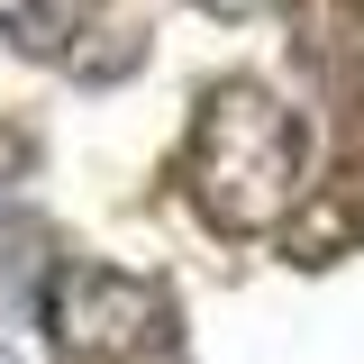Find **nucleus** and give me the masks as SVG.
Returning <instances> with one entry per match:
<instances>
[{"label":"nucleus","mask_w":364,"mask_h":364,"mask_svg":"<svg viewBox=\"0 0 364 364\" xmlns=\"http://www.w3.org/2000/svg\"><path fill=\"white\" fill-rule=\"evenodd\" d=\"M46 328L73 364H146L173 346V291L128 264H55L46 282Z\"/></svg>","instance_id":"obj_2"},{"label":"nucleus","mask_w":364,"mask_h":364,"mask_svg":"<svg viewBox=\"0 0 364 364\" xmlns=\"http://www.w3.org/2000/svg\"><path fill=\"white\" fill-rule=\"evenodd\" d=\"M82 18H91V0H0V37L37 64H73Z\"/></svg>","instance_id":"obj_4"},{"label":"nucleus","mask_w":364,"mask_h":364,"mask_svg":"<svg viewBox=\"0 0 364 364\" xmlns=\"http://www.w3.org/2000/svg\"><path fill=\"white\" fill-rule=\"evenodd\" d=\"M28 155H37V146H28V136L0 119V182H18V173H28Z\"/></svg>","instance_id":"obj_5"},{"label":"nucleus","mask_w":364,"mask_h":364,"mask_svg":"<svg viewBox=\"0 0 364 364\" xmlns=\"http://www.w3.org/2000/svg\"><path fill=\"white\" fill-rule=\"evenodd\" d=\"M310 191L301 173V119L255 82L200 91L191 136H182V200L219 237H264L291 219V200Z\"/></svg>","instance_id":"obj_1"},{"label":"nucleus","mask_w":364,"mask_h":364,"mask_svg":"<svg viewBox=\"0 0 364 364\" xmlns=\"http://www.w3.org/2000/svg\"><path fill=\"white\" fill-rule=\"evenodd\" d=\"M291 64L328 109H364V0H291Z\"/></svg>","instance_id":"obj_3"},{"label":"nucleus","mask_w":364,"mask_h":364,"mask_svg":"<svg viewBox=\"0 0 364 364\" xmlns=\"http://www.w3.org/2000/svg\"><path fill=\"white\" fill-rule=\"evenodd\" d=\"M200 9H210V18H264L273 0H200Z\"/></svg>","instance_id":"obj_6"}]
</instances>
